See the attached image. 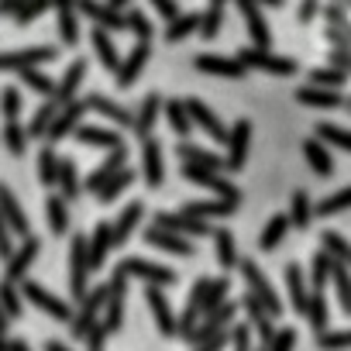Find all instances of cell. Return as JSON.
Listing matches in <instances>:
<instances>
[{
  "instance_id": "cell-1",
  "label": "cell",
  "mask_w": 351,
  "mask_h": 351,
  "mask_svg": "<svg viewBox=\"0 0 351 351\" xmlns=\"http://www.w3.org/2000/svg\"><path fill=\"white\" fill-rule=\"evenodd\" d=\"M296 18L324 62L351 76V0H296Z\"/></svg>"
}]
</instances>
